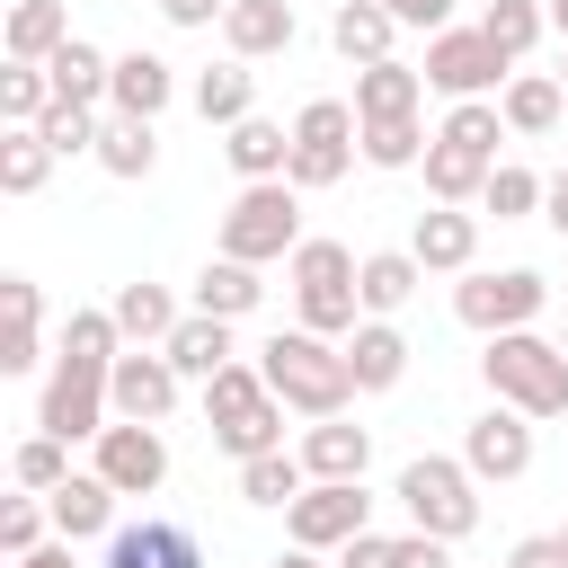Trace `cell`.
<instances>
[{"mask_svg": "<svg viewBox=\"0 0 568 568\" xmlns=\"http://www.w3.org/2000/svg\"><path fill=\"white\" fill-rule=\"evenodd\" d=\"M257 373H266V390H275L293 417H346V399H364L355 373H346V346L320 337V328H302V320L257 346Z\"/></svg>", "mask_w": 568, "mask_h": 568, "instance_id": "cell-1", "label": "cell"}, {"mask_svg": "<svg viewBox=\"0 0 568 568\" xmlns=\"http://www.w3.org/2000/svg\"><path fill=\"white\" fill-rule=\"evenodd\" d=\"M479 382H488V399L524 408L532 426L541 417H568V346L541 337V328H497L488 355H479Z\"/></svg>", "mask_w": 568, "mask_h": 568, "instance_id": "cell-2", "label": "cell"}, {"mask_svg": "<svg viewBox=\"0 0 568 568\" xmlns=\"http://www.w3.org/2000/svg\"><path fill=\"white\" fill-rule=\"evenodd\" d=\"M302 248V186L293 178H257L231 195L222 213V257H248V266H275Z\"/></svg>", "mask_w": 568, "mask_h": 568, "instance_id": "cell-3", "label": "cell"}, {"mask_svg": "<svg viewBox=\"0 0 568 568\" xmlns=\"http://www.w3.org/2000/svg\"><path fill=\"white\" fill-rule=\"evenodd\" d=\"M399 506H408L417 532H444V541L479 532V479H470L462 453H417V462L399 470Z\"/></svg>", "mask_w": 568, "mask_h": 568, "instance_id": "cell-4", "label": "cell"}, {"mask_svg": "<svg viewBox=\"0 0 568 568\" xmlns=\"http://www.w3.org/2000/svg\"><path fill=\"white\" fill-rule=\"evenodd\" d=\"M355 151H364V115H355V98H311L302 115H293V186L302 195H320V186H337L346 169H355Z\"/></svg>", "mask_w": 568, "mask_h": 568, "instance_id": "cell-5", "label": "cell"}, {"mask_svg": "<svg viewBox=\"0 0 568 568\" xmlns=\"http://www.w3.org/2000/svg\"><path fill=\"white\" fill-rule=\"evenodd\" d=\"M541 302H550V284L532 275V266H470L462 284H453V320L462 328H479V337H497V328H532L541 320Z\"/></svg>", "mask_w": 568, "mask_h": 568, "instance_id": "cell-6", "label": "cell"}, {"mask_svg": "<svg viewBox=\"0 0 568 568\" xmlns=\"http://www.w3.org/2000/svg\"><path fill=\"white\" fill-rule=\"evenodd\" d=\"M36 426H44V435H62V444H98V435L115 426L106 373H98V364H71V355H53V382H44V408H36Z\"/></svg>", "mask_w": 568, "mask_h": 568, "instance_id": "cell-7", "label": "cell"}, {"mask_svg": "<svg viewBox=\"0 0 568 568\" xmlns=\"http://www.w3.org/2000/svg\"><path fill=\"white\" fill-rule=\"evenodd\" d=\"M515 80V62L479 36V27H444V36H426V89H444V98H497Z\"/></svg>", "mask_w": 568, "mask_h": 568, "instance_id": "cell-8", "label": "cell"}, {"mask_svg": "<svg viewBox=\"0 0 568 568\" xmlns=\"http://www.w3.org/2000/svg\"><path fill=\"white\" fill-rule=\"evenodd\" d=\"M364 524H373L364 479H311V488L284 506V532H293L302 550H337V541H355Z\"/></svg>", "mask_w": 568, "mask_h": 568, "instance_id": "cell-9", "label": "cell"}, {"mask_svg": "<svg viewBox=\"0 0 568 568\" xmlns=\"http://www.w3.org/2000/svg\"><path fill=\"white\" fill-rule=\"evenodd\" d=\"M462 462H470V479H479V488H488V479H497V488H506V479H524V470H532V417H524V408H506V399H488V408L462 426Z\"/></svg>", "mask_w": 568, "mask_h": 568, "instance_id": "cell-10", "label": "cell"}, {"mask_svg": "<svg viewBox=\"0 0 568 568\" xmlns=\"http://www.w3.org/2000/svg\"><path fill=\"white\" fill-rule=\"evenodd\" d=\"M115 497H160V479H169V435L160 426H142V417H115L106 435H98V462H89Z\"/></svg>", "mask_w": 568, "mask_h": 568, "instance_id": "cell-11", "label": "cell"}, {"mask_svg": "<svg viewBox=\"0 0 568 568\" xmlns=\"http://www.w3.org/2000/svg\"><path fill=\"white\" fill-rule=\"evenodd\" d=\"M178 390H186V373H178L160 346H124V355H115V373H106L115 417H142V426H160V417L178 408Z\"/></svg>", "mask_w": 568, "mask_h": 568, "instance_id": "cell-12", "label": "cell"}, {"mask_svg": "<svg viewBox=\"0 0 568 568\" xmlns=\"http://www.w3.org/2000/svg\"><path fill=\"white\" fill-rule=\"evenodd\" d=\"M98 568H204V541L178 515H142V524H115L106 532V559Z\"/></svg>", "mask_w": 568, "mask_h": 568, "instance_id": "cell-13", "label": "cell"}, {"mask_svg": "<svg viewBox=\"0 0 568 568\" xmlns=\"http://www.w3.org/2000/svg\"><path fill=\"white\" fill-rule=\"evenodd\" d=\"M408 248H417L426 275H470L479 266V213L470 204H426L417 231H408Z\"/></svg>", "mask_w": 568, "mask_h": 568, "instance_id": "cell-14", "label": "cell"}, {"mask_svg": "<svg viewBox=\"0 0 568 568\" xmlns=\"http://www.w3.org/2000/svg\"><path fill=\"white\" fill-rule=\"evenodd\" d=\"M302 470H311V479H364V470H373V426H355V417H311Z\"/></svg>", "mask_w": 568, "mask_h": 568, "instance_id": "cell-15", "label": "cell"}, {"mask_svg": "<svg viewBox=\"0 0 568 568\" xmlns=\"http://www.w3.org/2000/svg\"><path fill=\"white\" fill-rule=\"evenodd\" d=\"M293 36H302V18H293V0H231V18H222V44H231L240 62H266V53H293Z\"/></svg>", "mask_w": 568, "mask_h": 568, "instance_id": "cell-16", "label": "cell"}, {"mask_svg": "<svg viewBox=\"0 0 568 568\" xmlns=\"http://www.w3.org/2000/svg\"><path fill=\"white\" fill-rule=\"evenodd\" d=\"M178 98V71L160 62V53H115V80H106V115H151L160 124V106Z\"/></svg>", "mask_w": 568, "mask_h": 568, "instance_id": "cell-17", "label": "cell"}, {"mask_svg": "<svg viewBox=\"0 0 568 568\" xmlns=\"http://www.w3.org/2000/svg\"><path fill=\"white\" fill-rule=\"evenodd\" d=\"M497 106H506V133L541 142V133H559V115H568V89H559V71H515V80L497 89Z\"/></svg>", "mask_w": 568, "mask_h": 568, "instance_id": "cell-18", "label": "cell"}, {"mask_svg": "<svg viewBox=\"0 0 568 568\" xmlns=\"http://www.w3.org/2000/svg\"><path fill=\"white\" fill-rule=\"evenodd\" d=\"M417 284H426V266H417V248H373V257L355 266V293H364V320H390V311H408V302H417Z\"/></svg>", "mask_w": 568, "mask_h": 568, "instance_id": "cell-19", "label": "cell"}, {"mask_svg": "<svg viewBox=\"0 0 568 568\" xmlns=\"http://www.w3.org/2000/svg\"><path fill=\"white\" fill-rule=\"evenodd\" d=\"M408 337L390 328V320H364L355 337H346V373H355V390H399L408 382Z\"/></svg>", "mask_w": 568, "mask_h": 568, "instance_id": "cell-20", "label": "cell"}, {"mask_svg": "<svg viewBox=\"0 0 568 568\" xmlns=\"http://www.w3.org/2000/svg\"><path fill=\"white\" fill-rule=\"evenodd\" d=\"M44 506H53V532H62V541H98V532H115V488H106L98 470H71Z\"/></svg>", "mask_w": 568, "mask_h": 568, "instance_id": "cell-21", "label": "cell"}, {"mask_svg": "<svg viewBox=\"0 0 568 568\" xmlns=\"http://www.w3.org/2000/svg\"><path fill=\"white\" fill-rule=\"evenodd\" d=\"M186 98H195V115H204V124H222V133H231L240 115H257V71H248L240 53H231V62H204Z\"/></svg>", "mask_w": 568, "mask_h": 568, "instance_id": "cell-22", "label": "cell"}, {"mask_svg": "<svg viewBox=\"0 0 568 568\" xmlns=\"http://www.w3.org/2000/svg\"><path fill=\"white\" fill-rule=\"evenodd\" d=\"M222 160H231L248 186H257V178H284V169H293V133H284L275 115H240V124L222 133Z\"/></svg>", "mask_w": 568, "mask_h": 568, "instance_id": "cell-23", "label": "cell"}, {"mask_svg": "<svg viewBox=\"0 0 568 568\" xmlns=\"http://www.w3.org/2000/svg\"><path fill=\"white\" fill-rule=\"evenodd\" d=\"M0 311H9V337H0V373H36L44 364V302L27 275H0Z\"/></svg>", "mask_w": 568, "mask_h": 568, "instance_id": "cell-24", "label": "cell"}, {"mask_svg": "<svg viewBox=\"0 0 568 568\" xmlns=\"http://www.w3.org/2000/svg\"><path fill=\"white\" fill-rule=\"evenodd\" d=\"M160 355H169L186 382H213V373H222L240 346H231V320H213V311H186V320L169 328V346H160Z\"/></svg>", "mask_w": 568, "mask_h": 568, "instance_id": "cell-25", "label": "cell"}, {"mask_svg": "<svg viewBox=\"0 0 568 568\" xmlns=\"http://www.w3.org/2000/svg\"><path fill=\"white\" fill-rule=\"evenodd\" d=\"M399 36H408V27H399L382 0H346V9L328 18V44H337L355 71H364V62H390V44H399Z\"/></svg>", "mask_w": 568, "mask_h": 568, "instance_id": "cell-26", "label": "cell"}, {"mask_svg": "<svg viewBox=\"0 0 568 568\" xmlns=\"http://www.w3.org/2000/svg\"><path fill=\"white\" fill-rule=\"evenodd\" d=\"M62 44H71V9L62 0H18L9 27H0V53L9 62H53Z\"/></svg>", "mask_w": 568, "mask_h": 568, "instance_id": "cell-27", "label": "cell"}, {"mask_svg": "<svg viewBox=\"0 0 568 568\" xmlns=\"http://www.w3.org/2000/svg\"><path fill=\"white\" fill-rule=\"evenodd\" d=\"M89 160H98L106 178H151V169H160V124H151V115H106Z\"/></svg>", "mask_w": 568, "mask_h": 568, "instance_id": "cell-28", "label": "cell"}, {"mask_svg": "<svg viewBox=\"0 0 568 568\" xmlns=\"http://www.w3.org/2000/svg\"><path fill=\"white\" fill-rule=\"evenodd\" d=\"M106 311H115L124 346H169V328L186 320V311L169 302V284H142V275H133V284H115V302H106Z\"/></svg>", "mask_w": 568, "mask_h": 568, "instance_id": "cell-29", "label": "cell"}, {"mask_svg": "<svg viewBox=\"0 0 568 568\" xmlns=\"http://www.w3.org/2000/svg\"><path fill=\"white\" fill-rule=\"evenodd\" d=\"M266 408H275V390H266V373L240 364V355L204 382V417H213V426H248V417H266Z\"/></svg>", "mask_w": 568, "mask_h": 568, "instance_id": "cell-30", "label": "cell"}, {"mask_svg": "<svg viewBox=\"0 0 568 568\" xmlns=\"http://www.w3.org/2000/svg\"><path fill=\"white\" fill-rule=\"evenodd\" d=\"M44 71H53V98H71V106H106V80H115V53H98L89 36H71V44H62V53L44 62Z\"/></svg>", "mask_w": 568, "mask_h": 568, "instance_id": "cell-31", "label": "cell"}, {"mask_svg": "<svg viewBox=\"0 0 568 568\" xmlns=\"http://www.w3.org/2000/svg\"><path fill=\"white\" fill-rule=\"evenodd\" d=\"M417 98H426V71H408L399 53L355 71V115H417Z\"/></svg>", "mask_w": 568, "mask_h": 568, "instance_id": "cell-32", "label": "cell"}, {"mask_svg": "<svg viewBox=\"0 0 568 568\" xmlns=\"http://www.w3.org/2000/svg\"><path fill=\"white\" fill-rule=\"evenodd\" d=\"M257 302H266V284H257L248 257H213V266L195 275V311H213V320H248Z\"/></svg>", "mask_w": 568, "mask_h": 568, "instance_id": "cell-33", "label": "cell"}, {"mask_svg": "<svg viewBox=\"0 0 568 568\" xmlns=\"http://www.w3.org/2000/svg\"><path fill=\"white\" fill-rule=\"evenodd\" d=\"M426 195L435 204H479V186H488V169L497 160H479V151H453V142H426Z\"/></svg>", "mask_w": 568, "mask_h": 568, "instance_id": "cell-34", "label": "cell"}, {"mask_svg": "<svg viewBox=\"0 0 568 568\" xmlns=\"http://www.w3.org/2000/svg\"><path fill=\"white\" fill-rule=\"evenodd\" d=\"M479 36H488L506 62H524V53L550 36V0H488V9H479Z\"/></svg>", "mask_w": 568, "mask_h": 568, "instance_id": "cell-35", "label": "cell"}, {"mask_svg": "<svg viewBox=\"0 0 568 568\" xmlns=\"http://www.w3.org/2000/svg\"><path fill=\"white\" fill-rule=\"evenodd\" d=\"M355 266H364V257H355L346 240H311V231H302V248L284 257L293 293H337V284H355Z\"/></svg>", "mask_w": 568, "mask_h": 568, "instance_id": "cell-36", "label": "cell"}, {"mask_svg": "<svg viewBox=\"0 0 568 568\" xmlns=\"http://www.w3.org/2000/svg\"><path fill=\"white\" fill-rule=\"evenodd\" d=\"M435 142H453V151H479V160H497V142H506V106H497V98H453V115L435 124Z\"/></svg>", "mask_w": 568, "mask_h": 568, "instance_id": "cell-37", "label": "cell"}, {"mask_svg": "<svg viewBox=\"0 0 568 568\" xmlns=\"http://www.w3.org/2000/svg\"><path fill=\"white\" fill-rule=\"evenodd\" d=\"M426 124L417 115H364V169H417L426 160Z\"/></svg>", "mask_w": 568, "mask_h": 568, "instance_id": "cell-38", "label": "cell"}, {"mask_svg": "<svg viewBox=\"0 0 568 568\" xmlns=\"http://www.w3.org/2000/svg\"><path fill=\"white\" fill-rule=\"evenodd\" d=\"M53 160H62V151H53L36 124H9V133H0V195H36Z\"/></svg>", "mask_w": 568, "mask_h": 568, "instance_id": "cell-39", "label": "cell"}, {"mask_svg": "<svg viewBox=\"0 0 568 568\" xmlns=\"http://www.w3.org/2000/svg\"><path fill=\"white\" fill-rule=\"evenodd\" d=\"M302 488H311V470H302V453H284V444L257 453V462H240V497H248V506H293Z\"/></svg>", "mask_w": 568, "mask_h": 568, "instance_id": "cell-40", "label": "cell"}, {"mask_svg": "<svg viewBox=\"0 0 568 568\" xmlns=\"http://www.w3.org/2000/svg\"><path fill=\"white\" fill-rule=\"evenodd\" d=\"M9 479H18V488H27V497H53V488H62V479H71V444H62V435H44V426H36V435H27V444H18V453H9Z\"/></svg>", "mask_w": 568, "mask_h": 568, "instance_id": "cell-41", "label": "cell"}, {"mask_svg": "<svg viewBox=\"0 0 568 568\" xmlns=\"http://www.w3.org/2000/svg\"><path fill=\"white\" fill-rule=\"evenodd\" d=\"M62 355H71V364H98V373H115V355H124V328H115V311H71V320H62Z\"/></svg>", "mask_w": 568, "mask_h": 568, "instance_id": "cell-42", "label": "cell"}, {"mask_svg": "<svg viewBox=\"0 0 568 568\" xmlns=\"http://www.w3.org/2000/svg\"><path fill=\"white\" fill-rule=\"evenodd\" d=\"M53 106V71L44 62H9L0 71V124H44Z\"/></svg>", "mask_w": 568, "mask_h": 568, "instance_id": "cell-43", "label": "cell"}, {"mask_svg": "<svg viewBox=\"0 0 568 568\" xmlns=\"http://www.w3.org/2000/svg\"><path fill=\"white\" fill-rule=\"evenodd\" d=\"M541 186H550V178H532L524 160H497L488 186H479V204H488L497 222H524V213H541Z\"/></svg>", "mask_w": 568, "mask_h": 568, "instance_id": "cell-44", "label": "cell"}, {"mask_svg": "<svg viewBox=\"0 0 568 568\" xmlns=\"http://www.w3.org/2000/svg\"><path fill=\"white\" fill-rule=\"evenodd\" d=\"M98 124H106V115H98V106H71V98H53V106H44V124H36V133H44V142H53V151H62V160H80V151H98Z\"/></svg>", "mask_w": 568, "mask_h": 568, "instance_id": "cell-45", "label": "cell"}, {"mask_svg": "<svg viewBox=\"0 0 568 568\" xmlns=\"http://www.w3.org/2000/svg\"><path fill=\"white\" fill-rule=\"evenodd\" d=\"M44 524H53V506L18 488V497L0 506V550H9V559H27V550H44Z\"/></svg>", "mask_w": 568, "mask_h": 568, "instance_id": "cell-46", "label": "cell"}, {"mask_svg": "<svg viewBox=\"0 0 568 568\" xmlns=\"http://www.w3.org/2000/svg\"><path fill=\"white\" fill-rule=\"evenodd\" d=\"M337 568H399V541H390V532H373V524H364V532H355V541H337Z\"/></svg>", "mask_w": 568, "mask_h": 568, "instance_id": "cell-47", "label": "cell"}, {"mask_svg": "<svg viewBox=\"0 0 568 568\" xmlns=\"http://www.w3.org/2000/svg\"><path fill=\"white\" fill-rule=\"evenodd\" d=\"M382 9H390L408 36H444V27H453V0H382Z\"/></svg>", "mask_w": 568, "mask_h": 568, "instance_id": "cell-48", "label": "cell"}, {"mask_svg": "<svg viewBox=\"0 0 568 568\" xmlns=\"http://www.w3.org/2000/svg\"><path fill=\"white\" fill-rule=\"evenodd\" d=\"M506 568H568V541H559V532H524V541L506 550Z\"/></svg>", "mask_w": 568, "mask_h": 568, "instance_id": "cell-49", "label": "cell"}, {"mask_svg": "<svg viewBox=\"0 0 568 568\" xmlns=\"http://www.w3.org/2000/svg\"><path fill=\"white\" fill-rule=\"evenodd\" d=\"M399 568H453V541H444V532H417V524H408V532H399Z\"/></svg>", "mask_w": 568, "mask_h": 568, "instance_id": "cell-50", "label": "cell"}, {"mask_svg": "<svg viewBox=\"0 0 568 568\" xmlns=\"http://www.w3.org/2000/svg\"><path fill=\"white\" fill-rule=\"evenodd\" d=\"M160 18L169 27H213V18H231V0H160Z\"/></svg>", "mask_w": 568, "mask_h": 568, "instance_id": "cell-51", "label": "cell"}, {"mask_svg": "<svg viewBox=\"0 0 568 568\" xmlns=\"http://www.w3.org/2000/svg\"><path fill=\"white\" fill-rule=\"evenodd\" d=\"M541 222H550V231H559V240H568V169H559V178H550V186H541Z\"/></svg>", "mask_w": 568, "mask_h": 568, "instance_id": "cell-52", "label": "cell"}, {"mask_svg": "<svg viewBox=\"0 0 568 568\" xmlns=\"http://www.w3.org/2000/svg\"><path fill=\"white\" fill-rule=\"evenodd\" d=\"M9 568H71V541H62V532H53V541H44V550H27V559H9Z\"/></svg>", "mask_w": 568, "mask_h": 568, "instance_id": "cell-53", "label": "cell"}, {"mask_svg": "<svg viewBox=\"0 0 568 568\" xmlns=\"http://www.w3.org/2000/svg\"><path fill=\"white\" fill-rule=\"evenodd\" d=\"M275 568H320V550H302V541H293V550H284Z\"/></svg>", "mask_w": 568, "mask_h": 568, "instance_id": "cell-54", "label": "cell"}, {"mask_svg": "<svg viewBox=\"0 0 568 568\" xmlns=\"http://www.w3.org/2000/svg\"><path fill=\"white\" fill-rule=\"evenodd\" d=\"M550 27H559V36H568V0H550Z\"/></svg>", "mask_w": 568, "mask_h": 568, "instance_id": "cell-55", "label": "cell"}, {"mask_svg": "<svg viewBox=\"0 0 568 568\" xmlns=\"http://www.w3.org/2000/svg\"><path fill=\"white\" fill-rule=\"evenodd\" d=\"M559 89H568V62H559Z\"/></svg>", "mask_w": 568, "mask_h": 568, "instance_id": "cell-56", "label": "cell"}, {"mask_svg": "<svg viewBox=\"0 0 568 568\" xmlns=\"http://www.w3.org/2000/svg\"><path fill=\"white\" fill-rule=\"evenodd\" d=\"M559 346H568V328H559Z\"/></svg>", "mask_w": 568, "mask_h": 568, "instance_id": "cell-57", "label": "cell"}, {"mask_svg": "<svg viewBox=\"0 0 568 568\" xmlns=\"http://www.w3.org/2000/svg\"><path fill=\"white\" fill-rule=\"evenodd\" d=\"M559 541H568V524H559Z\"/></svg>", "mask_w": 568, "mask_h": 568, "instance_id": "cell-58", "label": "cell"}, {"mask_svg": "<svg viewBox=\"0 0 568 568\" xmlns=\"http://www.w3.org/2000/svg\"><path fill=\"white\" fill-rule=\"evenodd\" d=\"M151 9H160V0H151Z\"/></svg>", "mask_w": 568, "mask_h": 568, "instance_id": "cell-59", "label": "cell"}]
</instances>
